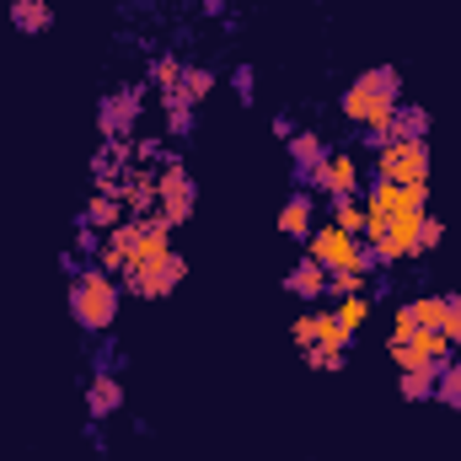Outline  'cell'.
Instances as JSON below:
<instances>
[{
	"mask_svg": "<svg viewBox=\"0 0 461 461\" xmlns=\"http://www.w3.org/2000/svg\"><path fill=\"white\" fill-rule=\"evenodd\" d=\"M134 118H140V92L123 86V92H113V97H103V108H97V129H103L108 145H123V140L134 134Z\"/></svg>",
	"mask_w": 461,
	"mask_h": 461,
	"instance_id": "9c48e42d",
	"label": "cell"
},
{
	"mask_svg": "<svg viewBox=\"0 0 461 461\" xmlns=\"http://www.w3.org/2000/svg\"><path fill=\"white\" fill-rule=\"evenodd\" d=\"M215 92V70H204V65H183V86H177V97L183 103H204Z\"/></svg>",
	"mask_w": 461,
	"mask_h": 461,
	"instance_id": "ffe728a7",
	"label": "cell"
},
{
	"mask_svg": "<svg viewBox=\"0 0 461 461\" xmlns=\"http://www.w3.org/2000/svg\"><path fill=\"white\" fill-rule=\"evenodd\" d=\"M76 247H81V252H97V247H103V241H97V230L86 226V221H76Z\"/></svg>",
	"mask_w": 461,
	"mask_h": 461,
	"instance_id": "f546056e",
	"label": "cell"
},
{
	"mask_svg": "<svg viewBox=\"0 0 461 461\" xmlns=\"http://www.w3.org/2000/svg\"><path fill=\"white\" fill-rule=\"evenodd\" d=\"M386 354L397 359V370H435V375L456 359V348L440 328H419L413 339H386Z\"/></svg>",
	"mask_w": 461,
	"mask_h": 461,
	"instance_id": "8992f818",
	"label": "cell"
},
{
	"mask_svg": "<svg viewBox=\"0 0 461 461\" xmlns=\"http://www.w3.org/2000/svg\"><path fill=\"white\" fill-rule=\"evenodd\" d=\"M161 108H167V129H172L177 140H188V134H194V103L172 97V103H161Z\"/></svg>",
	"mask_w": 461,
	"mask_h": 461,
	"instance_id": "cb8c5ba5",
	"label": "cell"
},
{
	"mask_svg": "<svg viewBox=\"0 0 461 461\" xmlns=\"http://www.w3.org/2000/svg\"><path fill=\"white\" fill-rule=\"evenodd\" d=\"M306 365L312 370H328V375H339L348 365V354H339V348H306Z\"/></svg>",
	"mask_w": 461,
	"mask_h": 461,
	"instance_id": "4316f807",
	"label": "cell"
},
{
	"mask_svg": "<svg viewBox=\"0 0 461 461\" xmlns=\"http://www.w3.org/2000/svg\"><path fill=\"white\" fill-rule=\"evenodd\" d=\"M118 408H123L118 375L113 370H92V381H86V413H92V424H97V419H113Z\"/></svg>",
	"mask_w": 461,
	"mask_h": 461,
	"instance_id": "7c38bea8",
	"label": "cell"
},
{
	"mask_svg": "<svg viewBox=\"0 0 461 461\" xmlns=\"http://www.w3.org/2000/svg\"><path fill=\"white\" fill-rule=\"evenodd\" d=\"M386 140H429V113L419 103H402L386 123Z\"/></svg>",
	"mask_w": 461,
	"mask_h": 461,
	"instance_id": "2e32d148",
	"label": "cell"
},
{
	"mask_svg": "<svg viewBox=\"0 0 461 461\" xmlns=\"http://www.w3.org/2000/svg\"><path fill=\"white\" fill-rule=\"evenodd\" d=\"M370 177L397 183V188H429V140H392V145H381Z\"/></svg>",
	"mask_w": 461,
	"mask_h": 461,
	"instance_id": "277c9868",
	"label": "cell"
},
{
	"mask_svg": "<svg viewBox=\"0 0 461 461\" xmlns=\"http://www.w3.org/2000/svg\"><path fill=\"white\" fill-rule=\"evenodd\" d=\"M279 230H285L290 241H306V236L317 230V204H312V194H306V188L285 199V210H279Z\"/></svg>",
	"mask_w": 461,
	"mask_h": 461,
	"instance_id": "4fadbf2b",
	"label": "cell"
},
{
	"mask_svg": "<svg viewBox=\"0 0 461 461\" xmlns=\"http://www.w3.org/2000/svg\"><path fill=\"white\" fill-rule=\"evenodd\" d=\"M333 226L348 230V236H365V199H333Z\"/></svg>",
	"mask_w": 461,
	"mask_h": 461,
	"instance_id": "7402d4cb",
	"label": "cell"
},
{
	"mask_svg": "<svg viewBox=\"0 0 461 461\" xmlns=\"http://www.w3.org/2000/svg\"><path fill=\"white\" fill-rule=\"evenodd\" d=\"M365 279H370V274H354V268H348V274H328V295H339V301H344V295H365Z\"/></svg>",
	"mask_w": 461,
	"mask_h": 461,
	"instance_id": "484cf974",
	"label": "cell"
},
{
	"mask_svg": "<svg viewBox=\"0 0 461 461\" xmlns=\"http://www.w3.org/2000/svg\"><path fill=\"white\" fill-rule=\"evenodd\" d=\"M440 333L451 339V348H456V359H461V295H456V290L446 295V317H440Z\"/></svg>",
	"mask_w": 461,
	"mask_h": 461,
	"instance_id": "d4e9b609",
	"label": "cell"
},
{
	"mask_svg": "<svg viewBox=\"0 0 461 461\" xmlns=\"http://www.w3.org/2000/svg\"><path fill=\"white\" fill-rule=\"evenodd\" d=\"M339 108H344V118L359 134H365V129H381V134H386L392 113L402 108V76H397L392 65H375V70L354 76L344 86V97H339Z\"/></svg>",
	"mask_w": 461,
	"mask_h": 461,
	"instance_id": "6da1fadb",
	"label": "cell"
},
{
	"mask_svg": "<svg viewBox=\"0 0 461 461\" xmlns=\"http://www.w3.org/2000/svg\"><path fill=\"white\" fill-rule=\"evenodd\" d=\"M290 134H295V123L279 113V118H274V140H290Z\"/></svg>",
	"mask_w": 461,
	"mask_h": 461,
	"instance_id": "4dcf8cb0",
	"label": "cell"
},
{
	"mask_svg": "<svg viewBox=\"0 0 461 461\" xmlns=\"http://www.w3.org/2000/svg\"><path fill=\"white\" fill-rule=\"evenodd\" d=\"M194 210H199V183L177 156H167V167L156 172V215L177 230L194 221Z\"/></svg>",
	"mask_w": 461,
	"mask_h": 461,
	"instance_id": "5b68a950",
	"label": "cell"
},
{
	"mask_svg": "<svg viewBox=\"0 0 461 461\" xmlns=\"http://www.w3.org/2000/svg\"><path fill=\"white\" fill-rule=\"evenodd\" d=\"M81 221H86L92 230H113V226L129 221V210H123V199H118V194H97V199L81 210Z\"/></svg>",
	"mask_w": 461,
	"mask_h": 461,
	"instance_id": "e0dca14e",
	"label": "cell"
},
{
	"mask_svg": "<svg viewBox=\"0 0 461 461\" xmlns=\"http://www.w3.org/2000/svg\"><path fill=\"white\" fill-rule=\"evenodd\" d=\"M370 306H375V301H370V295H344V301H339V306H333V317H339V322H344L348 333H359V328H365V322H370Z\"/></svg>",
	"mask_w": 461,
	"mask_h": 461,
	"instance_id": "603a6c76",
	"label": "cell"
},
{
	"mask_svg": "<svg viewBox=\"0 0 461 461\" xmlns=\"http://www.w3.org/2000/svg\"><path fill=\"white\" fill-rule=\"evenodd\" d=\"M150 86L161 92V103H172V97H177V86H183V59L161 54V59L150 65Z\"/></svg>",
	"mask_w": 461,
	"mask_h": 461,
	"instance_id": "ac0fdd59",
	"label": "cell"
},
{
	"mask_svg": "<svg viewBox=\"0 0 461 461\" xmlns=\"http://www.w3.org/2000/svg\"><path fill=\"white\" fill-rule=\"evenodd\" d=\"M285 290H290L295 301H306V306H322V295H328V268H322L317 258H301V263L285 274Z\"/></svg>",
	"mask_w": 461,
	"mask_h": 461,
	"instance_id": "8fae6325",
	"label": "cell"
},
{
	"mask_svg": "<svg viewBox=\"0 0 461 461\" xmlns=\"http://www.w3.org/2000/svg\"><path fill=\"white\" fill-rule=\"evenodd\" d=\"M306 188H317V194H328V199H354V194H359V156H354V150H328V161L312 172Z\"/></svg>",
	"mask_w": 461,
	"mask_h": 461,
	"instance_id": "ba28073f",
	"label": "cell"
},
{
	"mask_svg": "<svg viewBox=\"0 0 461 461\" xmlns=\"http://www.w3.org/2000/svg\"><path fill=\"white\" fill-rule=\"evenodd\" d=\"M312 322H317V339H312V348H339V354H348V344H354V333H348L344 322L333 317V312H322V306H312ZM306 354V348H301Z\"/></svg>",
	"mask_w": 461,
	"mask_h": 461,
	"instance_id": "9a60e30c",
	"label": "cell"
},
{
	"mask_svg": "<svg viewBox=\"0 0 461 461\" xmlns=\"http://www.w3.org/2000/svg\"><path fill=\"white\" fill-rule=\"evenodd\" d=\"M285 145H290V161H295V183L306 188V183H312V172L328 161V140H322L317 129H295Z\"/></svg>",
	"mask_w": 461,
	"mask_h": 461,
	"instance_id": "30bf717a",
	"label": "cell"
},
{
	"mask_svg": "<svg viewBox=\"0 0 461 461\" xmlns=\"http://www.w3.org/2000/svg\"><path fill=\"white\" fill-rule=\"evenodd\" d=\"M440 236H446V221L424 215V226H419V258H424V252H435V247H440Z\"/></svg>",
	"mask_w": 461,
	"mask_h": 461,
	"instance_id": "83f0119b",
	"label": "cell"
},
{
	"mask_svg": "<svg viewBox=\"0 0 461 461\" xmlns=\"http://www.w3.org/2000/svg\"><path fill=\"white\" fill-rule=\"evenodd\" d=\"M435 402L451 408V413H461V359H451V365L435 375Z\"/></svg>",
	"mask_w": 461,
	"mask_h": 461,
	"instance_id": "44dd1931",
	"label": "cell"
},
{
	"mask_svg": "<svg viewBox=\"0 0 461 461\" xmlns=\"http://www.w3.org/2000/svg\"><path fill=\"white\" fill-rule=\"evenodd\" d=\"M306 258H317L328 274H348V268H354V274H375V268H381V263H375V252H370L359 236L339 230L333 221L306 236Z\"/></svg>",
	"mask_w": 461,
	"mask_h": 461,
	"instance_id": "3957f363",
	"label": "cell"
},
{
	"mask_svg": "<svg viewBox=\"0 0 461 461\" xmlns=\"http://www.w3.org/2000/svg\"><path fill=\"white\" fill-rule=\"evenodd\" d=\"M230 86H236V97H241V103H252V92H258V76H252V65H236Z\"/></svg>",
	"mask_w": 461,
	"mask_h": 461,
	"instance_id": "f1b7e54d",
	"label": "cell"
},
{
	"mask_svg": "<svg viewBox=\"0 0 461 461\" xmlns=\"http://www.w3.org/2000/svg\"><path fill=\"white\" fill-rule=\"evenodd\" d=\"M118 301H123V285H118L113 274H103L97 263L70 279V317H76L86 333H113Z\"/></svg>",
	"mask_w": 461,
	"mask_h": 461,
	"instance_id": "7a4b0ae2",
	"label": "cell"
},
{
	"mask_svg": "<svg viewBox=\"0 0 461 461\" xmlns=\"http://www.w3.org/2000/svg\"><path fill=\"white\" fill-rule=\"evenodd\" d=\"M402 402H435V370H397Z\"/></svg>",
	"mask_w": 461,
	"mask_h": 461,
	"instance_id": "d6986e66",
	"label": "cell"
},
{
	"mask_svg": "<svg viewBox=\"0 0 461 461\" xmlns=\"http://www.w3.org/2000/svg\"><path fill=\"white\" fill-rule=\"evenodd\" d=\"M11 27L22 38H38V32L54 27V5L49 0H11Z\"/></svg>",
	"mask_w": 461,
	"mask_h": 461,
	"instance_id": "5bb4252c",
	"label": "cell"
},
{
	"mask_svg": "<svg viewBox=\"0 0 461 461\" xmlns=\"http://www.w3.org/2000/svg\"><path fill=\"white\" fill-rule=\"evenodd\" d=\"M183 274H188V258L167 252V258H156V263H145V268H129L118 285H123V295H134V301H167V295L183 285Z\"/></svg>",
	"mask_w": 461,
	"mask_h": 461,
	"instance_id": "52a82bcc",
	"label": "cell"
}]
</instances>
